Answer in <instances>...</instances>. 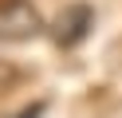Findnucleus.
I'll return each mask as SVG.
<instances>
[{
    "label": "nucleus",
    "mask_w": 122,
    "mask_h": 118,
    "mask_svg": "<svg viewBox=\"0 0 122 118\" xmlns=\"http://www.w3.org/2000/svg\"><path fill=\"white\" fill-rule=\"evenodd\" d=\"M40 110H43V102H32V106H28L20 118H40Z\"/></svg>",
    "instance_id": "7ed1b4c3"
},
{
    "label": "nucleus",
    "mask_w": 122,
    "mask_h": 118,
    "mask_svg": "<svg viewBox=\"0 0 122 118\" xmlns=\"http://www.w3.org/2000/svg\"><path fill=\"white\" fill-rule=\"evenodd\" d=\"M91 24H95V8H91V4H67L59 16H51L47 36L55 39L59 47H75L79 39H87Z\"/></svg>",
    "instance_id": "f03ea898"
},
{
    "label": "nucleus",
    "mask_w": 122,
    "mask_h": 118,
    "mask_svg": "<svg viewBox=\"0 0 122 118\" xmlns=\"http://www.w3.org/2000/svg\"><path fill=\"white\" fill-rule=\"evenodd\" d=\"M43 31V16L32 0H0V43H24Z\"/></svg>",
    "instance_id": "f257e3e1"
}]
</instances>
